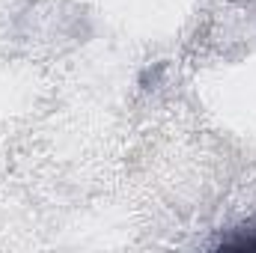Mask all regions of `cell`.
<instances>
[{"mask_svg":"<svg viewBox=\"0 0 256 253\" xmlns=\"http://www.w3.org/2000/svg\"><path fill=\"white\" fill-rule=\"evenodd\" d=\"M224 248H230V250H256V226L254 230H238V236L226 238Z\"/></svg>","mask_w":256,"mask_h":253,"instance_id":"1","label":"cell"}]
</instances>
